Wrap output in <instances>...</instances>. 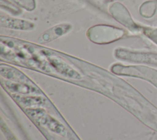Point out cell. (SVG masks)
<instances>
[{"instance_id":"1","label":"cell","mask_w":157,"mask_h":140,"mask_svg":"<svg viewBox=\"0 0 157 140\" xmlns=\"http://www.w3.org/2000/svg\"><path fill=\"white\" fill-rule=\"evenodd\" d=\"M123 31L118 28L107 25H98L88 31V36L96 43H109L121 37Z\"/></svg>"},{"instance_id":"2","label":"cell","mask_w":157,"mask_h":140,"mask_svg":"<svg viewBox=\"0 0 157 140\" xmlns=\"http://www.w3.org/2000/svg\"><path fill=\"white\" fill-rule=\"evenodd\" d=\"M1 25L16 29H29L34 26V25L30 22L3 16L1 17Z\"/></svg>"},{"instance_id":"3","label":"cell","mask_w":157,"mask_h":140,"mask_svg":"<svg viewBox=\"0 0 157 140\" xmlns=\"http://www.w3.org/2000/svg\"><path fill=\"white\" fill-rule=\"evenodd\" d=\"M70 28L71 26L69 25H58L49 29L42 34L39 40L40 42H48L52 41L66 33L70 29Z\"/></svg>"},{"instance_id":"4","label":"cell","mask_w":157,"mask_h":140,"mask_svg":"<svg viewBox=\"0 0 157 140\" xmlns=\"http://www.w3.org/2000/svg\"><path fill=\"white\" fill-rule=\"evenodd\" d=\"M18 5L26 9L27 10H33L35 7L34 0H13Z\"/></svg>"}]
</instances>
